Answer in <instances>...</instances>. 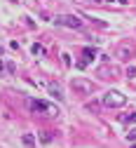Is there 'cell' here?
<instances>
[{"mask_svg":"<svg viewBox=\"0 0 136 148\" xmlns=\"http://www.w3.org/2000/svg\"><path fill=\"white\" fill-rule=\"evenodd\" d=\"M54 21L59 26H68V28H82V19L75 16V14H59Z\"/></svg>","mask_w":136,"mask_h":148,"instance_id":"cell-3","label":"cell"},{"mask_svg":"<svg viewBox=\"0 0 136 148\" xmlns=\"http://www.w3.org/2000/svg\"><path fill=\"white\" fill-rule=\"evenodd\" d=\"M40 139H42V143H49L52 141V134L49 132H40Z\"/></svg>","mask_w":136,"mask_h":148,"instance_id":"cell-12","label":"cell"},{"mask_svg":"<svg viewBox=\"0 0 136 148\" xmlns=\"http://www.w3.org/2000/svg\"><path fill=\"white\" fill-rule=\"evenodd\" d=\"M120 120H122V122H127V125H129V122H136V113H129V115H120Z\"/></svg>","mask_w":136,"mask_h":148,"instance_id":"cell-10","label":"cell"},{"mask_svg":"<svg viewBox=\"0 0 136 148\" xmlns=\"http://www.w3.org/2000/svg\"><path fill=\"white\" fill-rule=\"evenodd\" d=\"M33 54H35V57H42V54H45V47H42V45H33Z\"/></svg>","mask_w":136,"mask_h":148,"instance_id":"cell-11","label":"cell"},{"mask_svg":"<svg viewBox=\"0 0 136 148\" xmlns=\"http://www.w3.org/2000/svg\"><path fill=\"white\" fill-rule=\"evenodd\" d=\"M70 87L77 92V94H92V92H94V82H89V80H85V78H75V80L70 82Z\"/></svg>","mask_w":136,"mask_h":148,"instance_id":"cell-4","label":"cell"},{"mask_svg":"<svg viewBox=\"0 0 136 148\" xmlns=\"http://www.w3.org/2000/svg\"><path fill=\"white\" fill-rule=\"evenodd\" d=\"M96 75H99V78H103V80L115 78V75H118V68H115V66H110V64H103V66H99V68H96Z\"/></svg>","mask_w":136,"mask_h":148,"instance_id":"cell-7","label":"cell"},{"mask_svg":"<svg viewBox=\"0 0 136 148\" xmlns=\"http://www.w3.org/2000/svg\"><path fill=\"white\" fill-rule=\"evenodd\" d=\"M49 94L54 97V99H59V101H64V89H61V85L59 82H49Z\"/></svg>","mask_w":136,"mask_h":148,"instance_id":"cell-8","label":"cell"},{"mask_svg":"<svg viewBox=\"0 0 136 148\" xmlns=\"http://www.w3.org/2000/svg\"><path fill=\"white\" fill-rule=\"evenodd\" d=\"M94 57H96V49H94V47H85L80 61H77V68H87V66L94 61Z\"/></svg>","mask_w":136,"mask_h":148,"instance_id":"cell-6","label":"cell"},{"mask_svg":"<svg viewBox=\"0 0 136 148\" xmlns=\"http://www.w3.org/2000/svg\"><path fill=\"white\" fill-rule=\"evenodd\" d=\"M131 148H136V143H134V146H131Z\"/></svg>","mask_w":136,"mask_h":148,"instance_id":"cell-18","label":"cell"},{"mask_svg":"<svg viewBox=\"0 0 136 148\" xmlns=\"http://www.w3.org/2000/svg\"><path fill=\"white\" fill-rule=\"evenodd\" d=\"M3 71H7V68H5V64H3V61H0V75H3Z\"/></svg>","mask_w":136,"mask_h":148,"instance_id":"cell-17","label":"cell"},{"mask_svg":"<svg viewBox=\"0 0 136 148\" xmlns=\"http://www.w3.org/2000/svg\"><path fill=\"white\" fill-rule=\"evenodd\" d=\"M28 108L35 110V113H45V115H49V118H56V115L61 113V110L56 108L54 103H49V101H40V99H31V101H28Z\"/></svg>","mask_w":136,"mask_h":148,"instance_id":"cell-1","label":"cell"},{"mask_svg":"<svg viewBox=\"0 0 136 148\" xmlns=\"http://www.w3.org/2000/svg\"><path fill=\"white\" fill-rule=\"evenodd\" d=\"M134 75H136V68L129 66V68H127V78H134Z\"/></svg>","mask_w":136,"mask_h":148,"instance_id":"cell-14","label":"cell"},{"mask_svg":"<svg viewBox=\"0 0 136 148\" xmlns=\"http://www.w3.org/2000/svg\"><path fill=\"white\" fill-rule=\"evenodd\" d=\"M21 141H24V146H26V148H35V136H33L31 132H26V134L21 136Z\"/></svg>","mask_w":136,"mask_h":148,"instance_id":"cell-9","label":"cell"},{"mask_svg":"<svg viewBox=\"0 0 136 148\" xmlns=\"http://www.w3.org/2000/svg\"><path fill=\"white\" fill-rule=\"evenodd\" d=\"M127 139H129V141H136V127H134V129H131V132L127 134Z\"/></svg>","mask_w":136,"mask_h":148,"instance_id":"cell-16","label":"cell"},{"mask_svg":"<svg viewBox=\"0 0 136 148\" xmlns=\"http://www.w3.org/2000/svg\"><path fill=\"white\" fill-rule=\"evenodd\" d=\"M115 57H118L120 61H129L134 57V45L131 42H122L118 49H115Z\"/></svg>","mask_w":136,"mask_h":148,"instance_id":"cell-5","label":"cell"},{"mask_svg":"<svg viewBox=\"0 0 136 148\" xmlns=\"http://www.w3.org/2000/svg\"><path fill=\"white\" fill-rule=\"evenodd\" d=\"M61 61H64V66H70V57L68 54H61Z\"/></svg>","mask_w":136,"mask_h":148,"instance_id":"cell-15","label":"cell"},{"mask_svg":"<svg viewBox=\"0 0 136 148\" xmlns=\"http://www.w3.org/2000/svg\"><path fill=\"white\" fill-rule=\"evenodd\" d=\"M103 103H106L108 108H120V106L127 103V97L122 94V92H118V89H110L108 94L103 97Z\"/></svg>","mask_w":136,"mask_h":148,"instance_id":"cell-2","label":"cell"},{"mask_svg":"<svg viewBox=\"0 0 136 148\" xmlns=\"http://www.w3.org/2000/svg\"><path fill=\"white\" fill-rule=\"evenodd\" d=\"M5 68H7V73H16V66L10 61V64H5Z\"/></svg>","mask_w":136,"mask_h":148,"instance_id":"cell-13","label":"cell"}]
</instances>
